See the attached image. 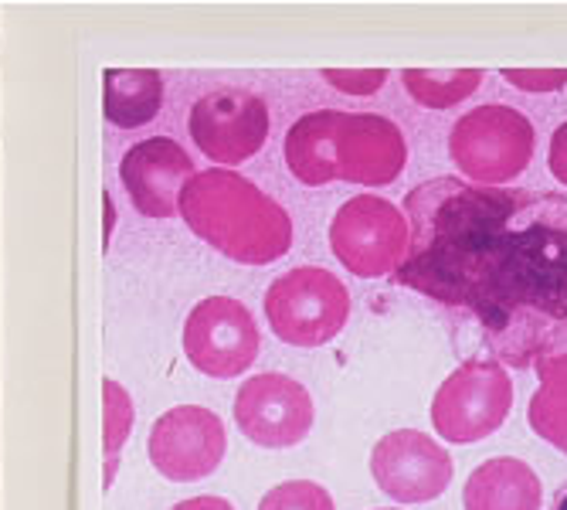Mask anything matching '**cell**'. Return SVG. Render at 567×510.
I'll list each match as a JSON object with an SVG mask.
<instances>
[{
    "label": "cell",
    "mask_w": 567,
    "mask_h": 510,
    "mask_svg": "<svg viewBox=\"0 0 567 510\" xmlns=\"http://www.w3.org/2000/svg\"><path fill=\"white\" fill-rule=\"evenodd\" d=\"M262 306L272 334L292 347H323L350 320L347 286L320 266H296L282 273L266 289Z\"/></svg>",
    "instance_id": "5b68a950"
},
{
    "label": "cell",
    "mask_w": 567,
    "mask_h": 510,
    "mask_svg": "<svg viewBox=\"0 0 567 510\" xmlns=\"http://www.w3.org/2000/svg\"><path fill=\"white\" fill-rule=\"evenodd\" d=\"M534 375L540 378L544 391L567 395V320L554 324L544 337V344L534 354Z\"/></svg>",
    "instance_id": "d6986e66"
},
{
    "label": "cell",
    "mask_w": 567,
    "mask_h": 510,
    "mask_svg": "<svg viewBox=\"0 0 567 510\" xmlns=\"http://www.w3.org/2000/svg\"><path fill=\"white\" fill-rule=\"evenodd\" d=\"M197 174L190 153L174 136H146L120 161V184L143 218H174L181 191Z\"/></svg>",
    "instance_id": "4fadbf2b"
},
{
    "label": "cell",
    "mask_w": 567,
    "mask_h": 510,
    "mask_svg": "<svg viewBox=\"0 0 567 510\" xmlns=\"http://www.w3.org/2000/svg\"><path fill=\"white\" fill-rule=\"evenodd\" d=\"M527 422L547 446L567 456V395H554L544 388L534 391L527 405Z\"/></svg>",
    "instance_id": "ac0fdd59"
},
{
    "label": "cell",
    "mask_w": 567,
    "mask_h": 510,
    "mask_svg": "<svg viewBox=\"0 0 567 510\" xmlns=\"http://www.w3.org/2000/svg\"><path fill=\"white\" fill-rule=\"evenodd\" d=\"M259 510H337V503L317 480H286L259 500Z\"/></svg>",
    "instance_id": "ffe728a7"
},
{
    "label": "cell",
    "mask_w": 567,
    "mask_h": 510,
    "mask_svg": "<svg viewBox=\"0 0 567 510\" xmlns=\"http://www.w3.org/2000/svg\"><path fill=\"white\" fill-rule=\"evenodd\" d=\"M171 510H235V507L218 493H204V497H187V500L174 503Z\"/></svg>",
    "instance_id": "cb8c5ba5"
},
{
    "label": "cell",
    "mask_w": 567,
    "mask_h": 510,
    "mask_svg": "<svg viewBox=\"0 0 567 510\" xmlns=\"http://www.w3.org/2000/svg\"><path fill=\"white\" fill-rule=\"evenodd\" d=\"M534 143V123L517 106L486 102L455 120L449 133V157L470 184L503 187L530 167Z\"/></svg>",
    "instance_id": "277c9868"
},
{
    "label": "cell",
    "mask_w": 567,
    "mask_h": 510,
    "mask_svg": "<svg viewBox=\"0 0 567 510\" xmlns=\"http://www.w3.org/2000/svg\"><path fill=\"white\" fill-rule=\"evenodd\" d=\"M177 215L200 242L241 266H269L292 245L289 212L238 171H197L181 191Z\"/></svg>",
    "instance_id": "3957f363"
},
{
    "label": "cell",
    "mask_w": 567,
    "mask_h": 510,
    "mask_svg": "<svg viewBox=\"0 0 567 510\" xmlns=\"http://www.w3.org/2000/svg\"><path fill=\"white\" fill-rule=\"evenodd\" d=\"M452 456L435 436L419 429H394L371 449V477L381 493L398 503H429L452 483Z\"/></svg>",
    "instance_id": "7c38bea8"
},
{
    "label": "cell",
    "mask_w": 567,
    "mask_h": 510,
    "mask_svg": "<svg viewBox=\"0 0 567 510\" xmlns=\"http://www.w3.org/2000/svg\"><path fill=\"white\" fill-rule=\"evenodd\" d=\"M388 510H398V507H388Z\"/></svg>",
    "instance_id": "484cf974"
},
{
    "label": "cell",
    "mask_w": 567,
    "mask_h": 510,
    "mask_svg": "<svg viewBox=\"0 0 567 510\" xmlns=\"http://www.w3.org/2000/svg\"><path fill=\"white\" fill-rule=\"evenodd\" d=\"M164 110V75L153 69H110L102 75V116L116 130H143Z\"/></svg>",
    "instance_id": "9a60e30c"
},
{
    "label": "cell",
    "mask_w": 567,
    "mask_h": 510,
    "mask_svg": "<svg viewBox=\"0 0 567 510\" xmlns=\"http://www.w3.org/2000/svg\"><path fill=\"white\" fill-rule=\"evenodd\" d=\"M323 79L343 95H374L388 82V72L384 69H357V72L330 69V72H323Z\"/></svg>",
    "instance_id": "44dd1931"
},
{
    "label": "cell",
    "mask_w": 567,
    "mask_h": 510,
    "mask_svg": "<svg viewBox=\"0 0 567 510\" xmlns=\"http://www.w3.org/2000/svg\"><path fill=\"white\" fill-rule=\"evenodd\" d=\"M133 398L130 391L106 378L102 381V452H106V477H102V483L113 487L116 480V467H120V452L130 439V429H133Z\"/></svg>",
    "instance_id": "e0dca14e"
},
{
    "label": "cell",
    "mask_w": 567,
    "mask_h": 510,
    "mask_svg": "<svg viewBox=\"0 0 567 510\" xmlns=\"http://www.w3.org/2000/svg\"><path fill=\"white\" fill-rule=\"evenodd\" d=\"M231 416L238 432L259 449H292L313 429L317 408L302 381L266 371L235 391Z\"/></svg>",
    "instance_id": "8fae6325"
},
{
    "label": "cell",
    "mask_w": 567,
    "mask_h": 510,
    "mask_svg": "<svg viewBox=\"0 0 567 510\" xmlns=\"http://www.w3.org/2000/svg\"><path fill=\"white\" fill-rule=\"evenodd\" d=\"M547 167L550 174L567 187V123H560L550 136V150H547Z\"/></svg>",
    "instance_id": "603a6c76"
},
{
    "label": "cell",
    "mask_w": 567,
    "mask_h": 510,
    "mask_svg": "<svg viewBox=\"0 0 567 510\" xmlns=\"http://www.w3.org/2000/svg\"><path fill=\"white\" fill-rule=\"evenodd\" d=\"M408 238L404 212L378 194L343 201L330 222V248L357 279L394 276L408 255Z\"/></svg>",
    "instance_id": "52a82bcc"
},
{
    "label": "cell",
    "mask_w": 567,
    "mask_h": 510,
    "mask_svg": "<svg viewBox=\"0 0 567 510\" xmlns=\"http://www.w3.org/2000/svg\"><path fill=\"white\" fill-rule=\"evenodd\" d=\"M547 510H567V483H560V487L554 490V497H550Z\"/></svg>",
    "instance_id": "d4e9b609"
},
{
    "label": "cell",
    "mask_w": 567,
    "mask_h": 510,
    "mask_svg": "<svg viewBox=\"0 0 567 510\" xmlns=\"http://www.w3.org/2000/svg\"><path fill=\"white\" fill-rule=\"evenodd\" d=\"M408 255L394 273L462 317L489 361L530 368L567 320V197L435 177L404 197Z\"/></svg>",
    "instance_id": "6da1fadb"
},
{
    "label": "cell",
    "mask_w": 567,
    "mask_h": 510,
    "mask_svg": "<svg viewBox=\"0 0 567 510\" xmlns=\"http://www.w3.org/2000/svg\"><path fill=\"white\" fill-rule=\"evenodd\" d=\"M503 79L524 92H557L567 85V69H503Z\"/></svg>",
    "instance_id": "7402d4cb"
},
{
    "label": "cell",
    "mask_w": 567,
    "mask_h": 510,
    "mask_svg": "<svg viewBox=\"0 0 567 510\" xmlns=\"http://www.w3.org/2000/svg\"><path fill=\"white\" fill-rule=\"evenodd\" d=\"M466 510H544L540 477L517 456H493L480 463L466 490H462Z\"/></svg>",
    "instance_id": "5bb4252c"
},
{
    "label": "cell",
    "mask_w": 567,
    "mask_h": 510,
    "mask_svg": "<svg viewBox=\"0 0 567 510\" xmlns=\"http://www.w3.org/2000/svg\"><path fill=\"white\" fill-rule=\"evenodd\" d=\"M401 82H404L408 95L415 99L419 106H425V110H452L483 85V72L480 69H442V72L404 69Z\"/></svg>",
    "instance_id": "2e32d148"
},
{
    "label": "cell",
    "mask_w": 567,
    "mask_h": 510,
    "mask_svg": "<svg viewBox=\"0 0 567 510\" xmlns=\"http://www.w3.org/2000/svg\"><path fill=\"white\" fill-rule=\"evenodd\" d=\"M228 452L221 416L204 405H177L150 426L146 456L153 470L171 483L208 480Z\"/></svg>",
    "instance_id": "30bf717a"
},
{
    "label": "cell",
    "mask_w": 567,
    "mask_h": 510,
    "mask_svg": "<svg viewBox=\"0 0 567 510\" xmlns=\"http://www.w3.org/2000/svg\"><path fill=\"white\" fill-rule=\"evenodd\" d=\"M184 354L190 368L208 378H241L259 357V327L251 310L231 296L200 299L184 320Z\"/></svg>",
    "instance_id": "ba28073f"
},
{
    "label": "cell",
    "mask_w": 567,
    "mask_h": 510,
    "mask_svg": "<svg viewBox=\"0 0 567 510\" xmlns=\"http://www.w3.org/2000/svg\"><path fill=\"white\" fill-rule=\"evenodd\" d=\"M513 408V378L489 357L462 361L432 398V426L452 446H473L493 436Z\"/></svg>",
    "instance_id": "8992f818"
},
{
    "label": "cell",
    "mask_w": 567,
    "mask_h": 510,
    "mask_svg": "<svg viewBox=\"0 0 567 510\" xmlns=\"http://www.w3.org/2000/svg\"><path fill=\"white\" fill-rule=\"evenodd\" d=\"M194 146L221 167H238L251 161L269 140V106L262 95L248 89H215L204 92L187 116Z\"/></svg>",
    "instance_id": "9c48e42d"
},
{
    "label": "cell",
    "mask_w": 567,
    "mask_h": 510,
    "mask_svg": "<svg viewBox=\"0 0 567 510\" xmlns=\"http://www.w3.org/2000/svg\"><path fill=\"white\" fill-rule=\"evenodd\" d=\"M282 157L289 174L306 187L333 181L384 187L408 167V140L381 113L313 110L289 126Z\"/></svg>",
    "instance_id": "7a4b0ae2"
}]
</instances>
